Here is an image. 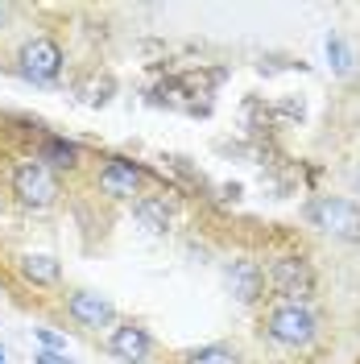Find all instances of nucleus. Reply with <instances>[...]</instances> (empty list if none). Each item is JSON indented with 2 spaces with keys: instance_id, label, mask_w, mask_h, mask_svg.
Returning a JSON list of instances; mask_svg holds the SVG:
<instances>
[{
  "instance_id": "obj_1",
  "label": "nucleus",
  "mask_w": 360,
  "mask_h": 364,
  "mask_svg": "<svg viewBox=\"0 0 360 364\" xmlns=\"http://www.w3.org/2000/svg\"><path fill=\"white\" fill-rule=\"evenodd\" d=\"M307 220L323 232H332L339 240H360V207L348 203V199H332V195H323L315 203L307 207Z\"/></svg>"
},
{
  "instance_id": "obj_2",
  "label": "nucleus",
  "mask_w": 360,
  "mask_h": 364,
  "mask_svg": "<svg viewBox=\"0 0 360 364\" xmlns=\"http://www.w3.org/2000/svg\"><path fill=\"white\" fill-rule=\"evenodd\" d=\"M13 195L25 207H50L58 199V178L46 170L42 161H21L17 174H13Z\"/></svg>"
},
{
  "instance_id": "obj_3",
  "label": "nucleus",
  "mask_w": 360,
  "mask_h": 364,
  "mask_svg": "<svg viewBox=\"0 0 360 364\" xmlns=\"http://www.w3.org/2000/svg\"><path fill=\"white\" fill-rule=\"evenodd\" d=\"M270 286L282 298H290L294 306H302L307 298L315 294V273H311V265L302 257H282V261H273V269H270Z\"/></svg>"
},
{
  "instance_id": "obj_4",
  "label": "nucleus",
  "mask_w": 360,
  "mask_h": 364,
  "mask_svg": "<svg viewBox=\"0 0 360 364\" xmlns=\"http://www.w3.org/2000/svg\"><path fill=\"white\" fill-rule=\"evenodd\" d=\"M270 336L277 343L302 348V343L315 340V315H311L307 306H294V302H286V306H277V311L270 315Z\"/></svg>"
},
{
  "instance_id": "obj_5",
  "label": "nucleus",
  "mask_w": 360,
  "mask_h": 364,
  "mask_svg": "<svg viewBox=\"0 0 360 364\" xmlns=\"http://www.w3.org/2000/svg\"><path fill=\"white\" fill-rule=\"evenodd\" d=\"M58 70H63V50H58V42L33 38V42L21 46V75L25 79L50 83V79H58Z\"/></svg>"
},
{
  "instance_id": "obj_6",
  "label": "nucleus",
  "mask_w": 360,
  "mask_h": 364,
  "mask_svg": "<svg viewBox=\"0 0 360 364\" xmlns=\"http://www.w3.org/2000/svg\"><path fill=\"white\" fill-rule=\"evenodd\" d=\"M228 290L240 298V302H257L265 290V273L257 261H232L228 265Z\"/></svg>"
},
{
  "instance_id": "obj_7",
  "label": "nucleus",
  "mask_w": 360,
  "mask_h": 364,
  "mask_svg": "<svg viewBox=\"0 0 360 364\" xmlns=\"http://www.w3.org/2000/svg\"><path fill=\"white\" fill-rule=\"evenodd\" d=\"M112 352L120 356V360L141 364L145 356H149V331H145V327H137V323L116 327V331H112Z\"/></svg>"
},
{
  "instance_id": "obj_8",
  "label": "nucleus",
  "mask_w": 360,
  "mask_h": 364,
  "mask_svg": "<svg viewBox=\"0 0 360 364\" xmlns=\"http://www.w3.org/2000/svg\"><path fill=\"white\" fill-rule=\"evenodd\" d=\"M67 311L79 327H104V323H112V306L100 294H88V290H83V294H70Z\"/></svg>"
},
{
  "instance_id": "obj_9",
  "label": "nucleus",
  "mask_w": 360,
  "mask_h": 364,
  "mask_svg": "<svg viewBox=\"0 0 360 364\" xmlns=\"http://www.w3.org/2000/svg\"><path fill=\"white\" fill-rule=\"evenodd\" d=\"M137 182H141V170H137L133 161H108L104 170H100V186L108 191V195H133Z\"/></svg>"
},
{
  "instance_id": "obj_10",
  "label": "nucleus",
  "mask_w": 360,
  "mask_h": 364,
  "mask_svg": "<svg viewBox=\"0 0 360 364\" xmlns=\"http://www.w3.org/2000/svg\"><path fill=\"white\" fill-rule=\"evenodd\" d=\"M21 273L33 282V286H54L58 282V261L50 257V252H25L21 257Z\"/></svg>"
},
{
  "instance_id": "obj_11",
  "label": "nucleus",
  "mask_w": 360,
  "mask_h": 364,
  "mask_svg": "<svg viewBox=\"0 0 360 364\" xmlns=\"http://www.w3.org/2000/svg\"><path fill=\"white\" fill-rule=\"evenodd\" d=\"M133 211H137V220L149 228V232H166V228H170V207L158 203V199H137Z\"/></svg>"
},
{
  "instance_id": "obj_12",
  "label": "nucleus",
  "mask_w": 360,
  "mask_h": 364,
  "mask_svg": "<svg viewBox=\"0 0 360 364\" xmlns=\"http://www.w3.org/2000/svg\"><path fill=\"white\" fill-rule=\"evenodd\" d=\"M75 158H79V149L70 145V141H63V136H46V145H42V166L50 161V166H75Z\"/></svg>"
},
{
  "instance_id": "obj_13",
  "label": "nucleus",
  "mask_w": 360,
  "mask_h": 364,
  "mask_svg": "<svg viewBox=\"0 0 360 364\" xmlns=\"http://www.w3.org/2000/svg\"><path fill=\"white\" fill-rule=\"evenodd\" d=\"M191 364H236V352L224 348V343H211V348L191 352Z\"/></svg>"
},
{
  "instance_id": "obj_14",
  "label": "nucleus",
  "mask_w": 360,
  "mask_h": 364,
  "mask_svg": "<svg viewBox=\"0 0 360 364\" xmlns=\"http://www.w3.org/2000/svg\"><path fill=\"white\" fill-rule=\"evenodd\" d=\"M327 58H332V67H336L339 75L352 70V54H348V46L339 42V38H327Z\"/></svg>"
},
{
  "instance_id": "obj_15",
  "label": "nucleus",
  "mask_w": 360,
  "mask_h": 364,
  "mask_svg": "<svg viewBox=\"0 0 360 364\" xmlns=\"http://www.w3.org/2000/svg\"><path fill=\"white\" fill-rule=\"evenodd\" d=\"M38 340H42L46 352H67V336H58V331H50V327H38Z\"/></svg>"
},
{
  "instance_id": "obj_16",
  "label": "nucleus",
  "mask_w": 360,
  "mask_h": 364,
  "mask_svg": "<svg viewBox=\"0 0 360 364\" xmlns=\"http://www.w3.org/2000/svg\"><path fill=\"white\" fill-rule=\"evenodd\" d=\"M38 364H75L67 352H38Z\"/></svg>"
},
{
  "instance_id": "obj_17",
  "label": "nucleus",
  "mask_w": 360,
  "mask_h": 364,
  "mask_svg": "<svg viewBox=\"0 0 360 364\" xmlns=\"http://www.w3.org/2000/svg\"><path fill=\"white\" fill-rule=\"evenodd\" d=\"M282 112H286V116H298V120H302V104H294V100H290V104H282Z\"/></svg>"
},
{
  "instance_id": "obj_18",
  "label": "nucleus",
  "mask_w": 360,
  "mask_h": 364,
  "mask_svg": "<svg viewBox=\"0 0 360 364\" xmlns=\"http://www.w3.org/2000/svg\"><path fill=\"white\" fill-rule=\"evenodd\" d=\"M352 186L360 191V161H356V170H352Z\"/></svg>"
},
{
  "instance_id": "obj_19",
  "label": "nucleus",
  "mask_w": 360,
  "mask_h": 364,
  "mask_svg": "<svg viewBox=\"0 0 360 364\" xmlns=\"http://www.w3.org/2000/svg\"><path fill=\"white\" fill-rule=\"evenodd\" d=\"M4 17H9V9H4V4H0V25H4Z\"/></svg>"
},
{
  "instance_id": "obj_20",
  "label": "nucleus",
  "mask_w": 360,
  "mask_h": 364,
  "mask_svg": "<svg viewBox=\"0 0 360 364\" xmlns=\"http://www.w3.org/2000/svg\"><path fill=\"white\" fill-rule=\"evenodd\" d=\"M0 364H4V348H0Z\"/></svg>"
}]
</instances>
